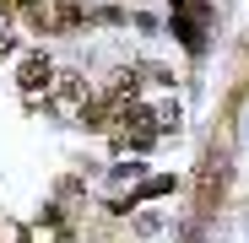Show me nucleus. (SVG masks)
<instances>
[{
  "instance_id": "f257e3e1",
  "label": "nucleus",
  "mask_w": 249,
  "mask_h": 243,
  "mask_svg": "<svg viewBox=\"0 0 249 243\" xmlns=\"http://www.w3.org/2000/svg\"><path fill=\"white\" fill-rule=\"evenodd\" d=\"M49 108H54L60 119H81V113L92 108V87L65 70V76H54V87H49Z\"/></svg>"
},
{
  "instance_id": "f03ea898",
  "label": "nucleus",
  "mask_w": 249,
  "mask_h": 243,
  "mask_svg": "<svg viewBox=\"0 0 249 243\" xmlns=\"http://www.w3.org/2000/svg\"><path fill=\"white\" fill-rule=\"evenodd\" d=\"M206 22H212L206 0H174V32L184 38V49H206Z\"/></svg>"
},
{
  "instance_id": "7ed1b4c3",
  "label": "nucleus",
  "mask_w": 249,
  "mask_h": 243,
  "mask_svg": "<svg viewBox=\"0 0 249 243\" xmlns=\"http://www.w3.org/2000/svg\"><path fill=\"white\" fill-rule=\"evenodd\" d=\"M49 81H54V70H49L44 54H27V60L17 65V87H22V92H44Z\"/></svg>"
},
{
  "instance_id": "20e7f679",
  "label": "nucleus",
  "mask_w": 249,
  "mask_h": 243,
  "mask_svg": "<svg viewBox=\"0 0 249 243\" xmlns=\"http://www.w3.org/2000/svg\"><path fill=\"white\" fill-rule=\"evenodd\" d=\"M217 194H222V168H217V162H206V168H200V211H212Z\"/></svg>"
},
{
  "instance_id": "39448f33",
  "label": "nucleus",
  "mask_w": 249,
  "mask_h": 243,
  "mask_svg": "<svg viewBox=\"0 0 249 243\" xmlns=\"http://www.w3.org/2000/svg\"><path fill=\"white\" fill-rule=\"evenodd\" d=\"M87 11H81V0H54V27H81Z\"/></svg>"
},
{
  "instance_id": "423d86ee",
  "label": "nucleus",
  "mask_w": 249,
  "mask_h": 243,
  "mask_svg": "<svg viewBox=\"0 0 249 243\" xmlns=\"http://www.w3.org/2000/svg\"><path fill=\"white\" fill-rule=\"evenodd\" d=\"M6 49H11V38H6V27H0V54H6Z\"/></svg>"
}]
</instances>
